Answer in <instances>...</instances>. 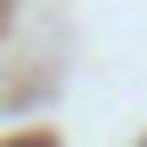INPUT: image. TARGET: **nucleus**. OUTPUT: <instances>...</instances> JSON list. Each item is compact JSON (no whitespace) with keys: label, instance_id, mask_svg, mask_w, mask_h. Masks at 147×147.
Masks as SVG:
<instances>
[{"label":"nucleus","instance_id":"1","mask_svg":"<svg viewBox=\"0 0 147 147\" xmlns=\"http://www.w3.org/2000/svg\"><path fill=\"white\" fill-rule=\"evenodd\" d=\"M0 147H49V139H41V131H33V139H0Z\"/></svg>","mask_w":147,"mask_h":147}]
</instances>
